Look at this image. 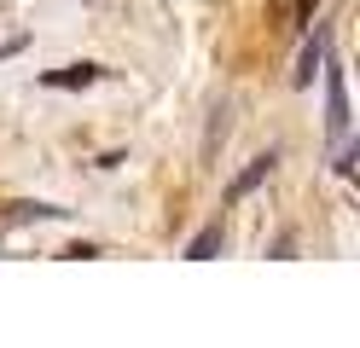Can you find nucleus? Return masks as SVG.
Returning <instances> with one entry per match:
<instances>
[{
    "mask_svg": "<svg viewBox=\"0 0 360 348\" xmlns=\"http://www.w3.org/2000/svg\"><path fill=\"white\" fill-rule=\"evenodd\" d=\"M221 244H227V232H221V221H215V226H204V232H198V238L186 244V262H210Z\"/></svg>",
    "mask_w": 360,
    "mask_h": 348,
    "instance_id": "7ed1b4c3",
    "label": "nucleus"
},
{
    "mask_svg": "<svg viewBox=\"0 0 360 348\" xmlns=\"http://www.w3.org/2000/svg\"><path fill=\"white\" fill-rule=\"evenodd\" d=\"M326 122H331L337 139L349 134V82H343V64L326 70Z\"/></svg>",
    "mask_w": 360,
    "mask_h": 348,
    "instance_id": "f257e3e1",
    "label": "nucleus"
},
{
    "mask_svg": "<svg viewBox=\"0 0 360 348\" xmlns=\"http://www.w3.org/2000/svg\"><path fill=\"white\" fill-rule=\"evenodd\" d=\"M105 76L99 64H64V70H47V76H41V87H94Z\"/></svg>",
    "mask_w": 360,
    "mask_h": 348,
    "instance_id": "f03ea898",
    "label": "nucleus"
},
{
    "mask_svg": "<svg viewBox=\"0 0 360 348\" xmlns=\"http://www.w3.org/2000/svg\"><path fill=\"white\" fill-rule=\"evenodd\" d=\"M320 64H326V41L314 35V41L302 46V64H297V87H308V82H314V70H320Z\"/></svg>",
    "mask_w": 360,
    "mask_h": 348,
    "instance_id": "39448f33",
    "label": "nucleus"
},
{
    "mask_svg": "<svg viewBox=\"0 0 360 348\" xmlns=\"http://www.w3.org/2000/svg\"><path fill=\"white\" fill-rule=\"evenodd\" d=\"M267 174H274V157H256V162H250V169H244V174L233 180V198H244V192H256V186H262Z\"/></svg>",
    "mask_w": 360,
    "mask_h": 348,
    "instance_id": "20e7f679",
    "label": "nucleus"
}]
</instances>
